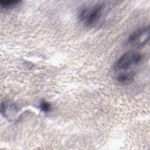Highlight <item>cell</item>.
<instances>
[{
    "instance_id": "6da1fadb",
    "label": "cell",
    "mask_w": 150,
    "mask_h": 150,
    "mask_svg": "<svg viewBox=\"0 0 150 150\" xmlns=\"http://www.w3.org/2000/svg\"><path fill=\"white\" fill-rule=\"evenodd\" d=\"M142 58V55L135 51L127 52L121 56L113 66L115 79L121 83H128L132 81Z\"/></svg>"
},
{
    "instance_id": "7a4b0ae2",
    "label": "cell",
    "mask_w": 150,
    "mask_h": 150,
    "mask_svg": "<svg viewBox=\"0 0 150 150\" xmlns=\"http://www.w3.org/2000/svg\"><path fill=\"white\" fill-rule=\"evenodd\" d=\"M105 7L103 2H97L91 5L83 6L79 11L78 18L85 25L92 26L101 19Z\"/></svg>"
},
{
    "instance_id": "3957f363",
    "label": "cell",
    "mask_w": 150,
    "mask_h": 150,
    "mask_svg": "<svg viewBox=\"0 0 150 150\" xmlns=\"http://www.w3.org/2000/svg\"><path fill=\"white\" fill-rule=\"evenodd\" d=\"M149 38V28L148 26L140 27L131 33L128 38V42L131 46L137 48L144 46Z\"/></svg>"
},
{
    "instance_id": "277c9868",
    "label": "cell",
    "mask_w": 150,
    "mask_h": 150,
    "mask_svg": "<svg viewBox=\"0 0 150 150\" xmlns=\"http://www.w3.org/2000/svg\"><path fill=\"white\" fill-rule=\"evenodd\" d=\"M21 3L20 1L13 0V1H1L0 5L2 9H10L13 8Z\"/></svg>"
},
{
    "instance_id": "5b68a950",
    "label": "cell",
    "mask_w": 150,
    "mask_h": 150,
    "mask_svg": "<svg viewBox=\"0 0 150 150\" xmlns=\"http://www.w3.org/2000/svg\"><path fill=\"white\" fill-rule=\"evenodd\" d=\"M40 110L45 112H48L51 110V105L47 101L43 100L40 103Z\"/></svg>"
}]
</instances>
